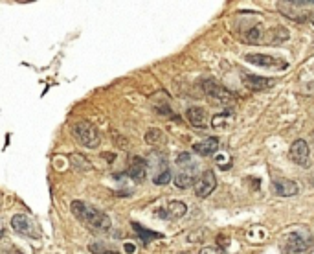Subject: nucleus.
<instances>
[{
    "mask_svg": "<svg viewBox=\"0 0 314 254\" xmlns=\"http://www.w3.org/2000/svg\"><path fill=\"white\" fill-rule=\"evenodd\" d=\"M243 83L246 88L250 90H264V88L274 87V79L270 78H263V76H254V74H245L243 76Z\"/></svg>",
    "mask_w": 314,
    "mask_h": 254,
    "instance_id": "11",
    "label": "nucleus"
},
{
    "mask_svg": "<svg viewBox=\"0 0 314 254\" xmlns=\"http://www.w3.org/2000/svg\"><path fill=\"white\" fill-rule=\"evenodd\" d=\"M74 134H76V138L88 149H96L101 142L100 131H98L90 122H79V124L74 125Z\"/></svg>",
    "mask_w": 314,
    "mask_h": 254,
    "instance_id": "3",
    "label": "nucleus"
},
{
    "mask_svg": "<svg viewBox=\"0 0 314 254\" xmlns=\"http://www.w3.org/2000/svg\"><path fill=\"white\" fill-rule=\"evenodd\" d=\"M199 254H223V250L217 249V247H202Z\"/></svg>",
    "mask_w": 314,
    "mask_h": 254,
    "instance_id": "24",
    "label": "nucleus"
},
{
    "mask_svg": "<svg viewBox=\"0 0 314 254\" xmlns=\"http://www.w3.org/2000/svg\"><path fill=\"white\" fill-rule=\"evenodd\" d=\"M72 214L78 217L79 221L85 223L87 226L94 228V230H109L112 221H110V217L107 216L105 212L98 210L96 206H92V204H87L83 203V201H74L72 206H70Z\"/></svg>",
    "mask_w": 314,
    "mask_h": 254,
    "instance_id": "1",
    "label": "nucleus"
},
{
    "mask_svg": "<svg viewBox=\"0 0 314 254\" xmlns=\"http://www.w3.org/2000/svg\"><path fill=\"white\" fill-rule=\"evenodd\" d=\"M0 238H2V230H0Z\"/></svg>",
    "mask_w": 314,
    "mask_h": 254,
    "instance_id": "28",
    "label": "nucleus"
},
{
    "mask_svg": "<svg viewBox=\"0 0 314 254\" xmlns=\"http://www.w3.org/2000/svg\"><path fill=\"white\" fill-rule=\"evenodd\" d=\"M310 22H312V26H314V15H312V19H310Z\"/></svg>",
    "mask_w": 314,
    "mask_h": 254,
    "instance_id": "27",
    "label": "nucleus"
},
{
    "mask_svg": "<svg viewBox=\"0 0 314 254\" xmlns=\"http://www.w3.org/2000/svg\"><path fill=\"white\" fill-rule=\"evenodd\" d=\"M11 226H13V230L18 232V234L22 236H32V238H37V232L35 228H33L32 221L28 219V216H24V214H15L13 217H11Z\"/></svg>",
    "mask_w": 314,
    "mask_h": 254,
    "instance_id": "9",
    "label": "nucleus"
},
{
    "mask_svg": "<svg viewBox=\"0 0 314 254\" xmlns=\"http://www.w3.org/2000/svg\"><path fill=\"white\" fill-rule=\"evenodd\" d=\"M217 188V179L211 170H206L202 177L195 182V195L201 199H206L213 190Z\"/></svg>",
    "mask_w": 314,
    "mask_h": 254,
    "instance_id": "7",
    "label": "nucleus"
},
{
    "mask_svg": "<svg viewBox=\"0 0 314 254\" xmlns=\"http://www.w3.org/2000/svg\"><path fill=\"white\" fill-rule=\"evenodd\" d=\"M2 254H24V252H20L18 249H8V250H4Z\"/></svg>",
    "mask_w": 314,
    "mask_h": 254,
    "instance_id": "25",
    "label": "nucleus"
},
{
    "mask_svg": "<svg viewBox=\"0 0 314 254\" xmlns=\"http://www.w3.org/2000/svg\"><path fill=\"white\" fill-rule=\"evenodd\" d=\"M127 175L134 180H143L147 175V160L143 157H132L127 164Z\"/></svg>",
    "mask_w": 314,
    "mask_h": 254,
    "instance_id": "10",
    "label": "nucleus"
},
{
    "mask_svg": "<svg viewBox=\"0 0 314 254\" xmlns=\"http://www.w3.org/2000/svg\"><path fill=\"white\" fill-rule=\"evenodd\" d=\"M175 184L180 190H186V188H189V186H195V177H193V173H189V171H182V173H178V175L175 177Z\"/></svg>",
    "mask_w": 314,
    "mask_h": 254,
    "instance_id": "18",
    "label": "nucleus"
},
{
    "mask_svg": "<svg viewBox=\"0 0 314 254\" xmlns=\"http://www.w3.org/2000/svg\"><path fill=\"white\" fill-rule=\"evenodd\" d=\"M88 249H90L92 254H119L118 250H110V249H107V247H103L101 243H92V245H88Z\"/></svg>",
    "mask_w": 314,
    "mask_h": 254,
    "instance_id": "21",
    "label": "nucleus"
},
{
    "mask_svg": "<svg viewBox=\"0 0 314 254\" xmlns=\"http://www.w3.org/2000/svg\"><path fill=\"white\" fill-rule=\"evenodd\" d=\"M153 180H155V184H158V186L167 184L169 180H171V171H169L167 168H165V170L158 171V175L153 177Z\"/></svg>",
    "mask_w": 314,
    "mask_h": 254,
    "instance_id": "19",
    "label": "nucleus"
},
{
    "mask_svg": "<svg viewBox=\"0 0 314 254\" xmlns=\"http://www.w3.org/2000/svg\"><path fill=\"white\" fill-rule=\"evenodd\" d=\"M215 162H217V164L223 168V170L230 168V164H232V160H230V157H228V155H217V157H215Z\"/></svg>",
    "mask_w": 314,
    "mask_h": 254,
    "instance_id": "23",
    "label": "nucleus"
},
{
    "mask_svg": "<svg viewBox=\"0 0 314 254\" xmlns=\"http://www.w3.org/2000/svg\"><path fill=\"white\" fill-rule=\"evenodd\" d=\"M314 245V238L309 230H292L283 238V250L287 254L307 252Z\"/></svg>",
    "mask_w": 314,
    "mask_h": 254,
    "instance_id": "2",
    "label": "nucleus"
},
{
    "mask_svg": "<svg viewBox=\"0 0 314 254\" xmlns=\"http://www.w3.org/2000/svg\"><path fill=\"white\" fill-rule=\"evenodd\" d=\"M187 120H189V124L193 125V127H197V129H206V124H208V114H206V111L202 109V107H189L186 112Z\"/></svg>",
    "mask_w": 314,
    "mask_h": 254,
    "instance_id": "12",
    "label": "nucleus"
},
{
    "mask_svg": "<svg viewBox=\"0 0 314 254\" xmlns=\"http://www.w3.org/2000/svg\"><path fill=\"white\" fill-rule=\"evenodd\" d=\"M177 164L180 168H186V166L195 168V162H193V158H191V155H189V153H180V155L177 157Z\"/></svg>",
    "mask_w": 314,
    "mask_h": 254,
    "instance_id": "20",
    "label": "nucleus"
},
{
    "mask_svg": "<svg viewBox=\"0 0 314 254\" xmlns=\"http://www.w3.org/2000/svg\"><path fill=\"white\" fill-rule=\"evenodd\" d=\"M125 249H127V250H132V252H134V245H131V243H125Z\"/></svg>",
    "mask_w": 314,
    "mask_h": 254,
    "instance_id": "26",
    "label": "nucleus"
},
{
    "mask_svg": "<svg viewBox=\"0 0 314 254\" xmlns=\"http://www.w3.org/2000/svg\"><path fill=\"white\" fill-rule=\"evenodd\" d=\"M248 63L252 65H257L261 68H276V70H287L288 63L285 59H279V57L274 56H267V54H246L245 57Z\"/></svg>",
    "mask_w": 314,
    "mask_h": 254,
    "instance_id": "6",
    "label": "nucleus"
},
{
    "mask_svg": "<svg viewBox=\"0 0 314 254\" xmlns=\"http://www.w3.org/2000/svg\"><path fill=\"white\" fill-rule=\"evenodd\" d=\"M201 87H202V93L208 98H211L213 102L223 103V105H228V103L233 102V94L230 90H226L223 85H219L217 81H213V79H204L201 83Z\"/></svg>",
    "mask_w": 314,
    "mask_h": 254,
    "instance_id": "4",
    "label": "nucleus"
},
{
    "mask_svg": "<svg viewBox=\"0 0 314 254\" xmlns=\"http://www.w3.org/2000/svg\"><path fill=\"white\" fill-rule=\"evenodd\" d=\"M233 124V114H228V112H221V114H215L211 118V127L215 129H226Z\"/></svg>",
    "mask_w": 314,
    "mask_h": 254,
    "instance_id": "16",
    "label": "nucleus"
},
{
    "mask_svg": "<svg viewBox=\"0 0 314 254\" xmlns=\"http://www.w3.org/2000/svg\"><path fill=\"white\" fill-rule=\"evenodd\" d=\"M274 192L281 197H292V195L298 194V184L294 180H287V179H278L274 180Z\"/></svg>",
    "mask_w": 314,
    "mask_h": 254,
    "instance_id": "14",
    "label": "nucleus"
},
{
    "mask_svg": "<svg viewBox=\"0 0 314 254\" xmlns=\"http://www.w3.org/2000/svg\"><path fill=\"white\" fill-rule=\"evenodd\" d=\"M288 157L294 164H300V166H305L307 160H309V146H307L305 140H294L288 149Z\"/></svg>",
    "mask_w": 314,
    "mask_h": 254,
    "instance_id": "8",
    "label": "nucleus"
},
{
    "mask_svg": "<svg viewBox=\"0 0 314 254\" xmlns=\"http://www.w3.org/2000/svg\"><path fill=\"white\" fill-rule=\"evenodd\" d=\"M186 212H187V206L182 201H169L167 208H165V214L169 217H173V219H180V217L186 216Z\"/></svg>",
    "mask_w": 314,
    "mask_h": 254,
    "instance_id": "15",
    "label": "nucleus"
},
{
    "mask_svg": "<svg viewBox=\"0 0 314 254\" xmlns=\"http://www.w3.org/2000/svg\"><path fill=\"white\" fill-rule=\"evenodd\" d=\"M312 4L314 2H279L278 8H281V13L287 15L288 19L296 20V22H303L309 17V10H305V8Z\"/></svg>",
    "mask_w": 314,
    "mask_h": 254,
    "instance_id": "5",
    "label": "nucleus"
},
{
    "mask_svg": "<svg viewBox=\"0 0 314 254\" xmlns=\"http://www.w3.org/2000/svg\"><path fill=\"white\" fill-rule=\"evenodd\" d=\"M132 228H136L138 236L141 238V241L146 245H149L153 240H158V238H162V234H158V232H151L149 228H143L141 225H138V223H132Z\"/></svg>",
    "mask_w": 314,
    "mask_h": 254,
    "instance_id": "17",
    "label": "nucleus"
},
{
    "mask_svg": "<svg viewBox=\"0 0 314 254\" xmlns=\"http://www.w3.org/2000/svg\"><path fill=\"white\" fill-rule=\"evenodd\" d=\"M162 131H158V129H149L147 131V134H146V142H149V144H158V142H162Z\"/></svg>",
    "mask_w": 314,
    "mask_h": 254,
    "instance_id": "22",
    "label": "nucleus"
},
{
    "mask_svg": "<svg viewBox=\"0 0 314 254\" xmlns=\"http://www.w3.org/2000/svg\"><path fill=\"white\" fill-rule=\"evenodd\" d=\"M219 140L217 138H206V140H201V142H197L195 146H193V151L199 153L201 157H209V155H213V153L219 151Z\"/></svg>",
    "mask_w": 314,
    "mask_h": 254,
    "instance_id": "13",
    "label": "nucleus"
}]
</instances>
